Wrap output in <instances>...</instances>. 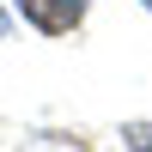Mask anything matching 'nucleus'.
Returning <instances> with one entry per match:
<instances>
[{"instance_id":"f257e3e1","label":"nucleus","mask_w":152,"mask_h":152,"mask_svg":"<svg viewBox=\"0 0 152 152\" xmlns=\"http://www.w3.org/2000/svg\"><path fill=\"white\" fill-rule=\"evenodd\" d=\"M85 6H91V0H12V12H18L31 31H43V37H67L73 24L85 18Z\"/></svg>"},{"instance_id":"f03ea898","label":"nucleus","mask_w":152,"mask_h":152,"mask_svg":"<svg viewBox=\"0 0 152 152\" xmlns=\"http://www.w3.org/2000/svg\"><path fill=\"white\" fill-rule=\"evenodd\" d=\"M18 152H91V146H85L79 134H24Z\"/></svg>"},{"instance_id":"7ed1b4c3","label":"nucleus","mask_w":152,"mask_h":152,"mask_svg":"<svg viewBox=\"0 0 152 152\" xmlns=\"http://www.w3.org/2000/svg\"><path fill=\"white\" fill-rule=\"evenodd\" d=\"M122 152H152V122H128L122 128Z\"/></svg>"},{"instance_id":"20e7f679","label":"nucleus","mask_w":152,"mask_h":152,"mask_svg":"<svg viewBox=\"0 0 152 152\" xmlns=\"http://www.w3.org/2000/svg\"><path fill=\"white\" fill-rule=\"evenodd\" d=\"M6 37H12V12L0 6V43H6Z\"/></svg>"},{"instance_id":"39448f33","label":"nucleus","mask_w":152,"mask_h":152,"mask_svg":"<svg viewBox=\"0 0 152 152\" xmlns=\"http://www.w3.org/2000/svg\"><path fill=\"white\" fill-rule=\"evenodd\" d=\"M140 6H146V12H152V0H140Z\"/></svg>"}]
</instances>
